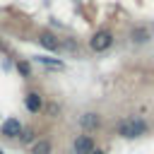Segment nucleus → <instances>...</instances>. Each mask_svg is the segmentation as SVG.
Listing matches in <instances>:
<instances>
[{"instance_id":"1","label":"nucleus","mask_w":154,"mask_h":154,"mask_svg":"<svg viewBox=\"0 0 154 154\" xmlns=\"http://www.w3.org/2000/svg\"><path fill=\"white\" fill-rule=\"evenodd\" d=\"M116 132H118L120 137L132 140V137H140V135H144V132H147V123H144V120H140V118H123V120H118Z\"/></svg>"},{"instance_id":"2","label":"nucleus","mask_w":154,"mask_h":154,"mask_svg":"<svg viewBox=\"0 0 154 154\" xmlns=\"http://www.w3.org/2000/svg\"><path fill=\"white\" fill-rule=\"evenodd\" d=\"M111 43H113V34H111L108 29H101V31H96V34L91 36L89 48H91V51H96V53H101V51L111 48Z\"/></svg>"},{"instance_id":"3","label":"nucleus","mask_w":154,"mask_h":154,"mask_svg":"<svg viewBox=\"0 0 154 154\" xmlns=\"http://www.w3.org/2000/svg\"><path fill=\"white\" fill-rule=\"evenodd\" d=\"M22 123H19V118H7V120H2V125H0V132L5 135V137H19L22 135Z\"/></svg>"},{"instance_id":"4","label":"nucleus","mask_w":154,"mask_h":154,"mask_svg":"<svg viewBox=\"0 0 154 154\" xmlns=\"http://www.w3.org/2000/svg\"><path fill=\"white\" fill-rule=\"evenodd\" d=\"M72 147H75V154H91L94 152V142H91L89 135H77Z\"/></svg>"},{"instance_id":"5","label":"nucleus","mask_w":154,"mask_h":154,"mask_svg":"<svg viewBox=\"0 0 154 154\" xmlns=\"http://www.w3.org/2000/svg\"><path fill=\"white\" fill-rule=\"evenodd\" d=\"M79 125H82L84 130H96V128L101 125V118H99V113L87 111V113H82V116H79Z\"/></svg>"},{"instance_id":"6","label":"nucleus","mask_w":154,"mask_h":154,"mask_svg":"<svg viewBox=\"0 0 154 154\" xmlns=\"http://www.w3.org/2000/svg\"><path fill=\"white\" fill-rule=\"evenodd\" d=\"M24 103H26V108H29L31 113H38V111L43 108V99H41L38 91H29L26 99H24Z\"/></svg>"},{"instance_id":"7","label":"nucleus","mask_w":154,"mask_h":154,"mask_svg":"<svg viewBox=\"0 0 154 154\" xmlns=\"http://www.w3.org/2000/svg\"><path fill=\"white\" fill-rule=\"evenodd\" d=\"M38 43H41V46H46L48 51H58V48H60V41H58L53 34H48V31H43V34L38 36Z\"/></svg>"},{"instance_id":"8","label":"nucleus","mask_w":154,"mask_h":154,"mask_svg":"<svg viewBox=\"0 0 154 154\" xmlns=\"http://www.w3.org/2000/svg\"><path fill=\"white\" fill-rule=\"evenodd\" d=\"M31 154H53V147L48 140H38L31 144Z\"/></svg>"},{"instance_id":"9","label":"nucleus","mask_w":154,"mask_h":154,"mask_svg":"<svg viewBox=\"0 0 154 154\" xmlns=\"http://www.w3.org/2000/svg\"><path fill=\"white\" fill-rule=\"evenodd\" d=\"M132 41H137V43L149 41V31H147L144 26H135V29H132Z\"/></svg>"},{"instance_id":"10","label":"nucleus","mask_w":154,"mask_h":154,"mask_svg":"<svg viewBox=\"0 0 154 154\" xmlns=\"http://www.w3.org/2000/svg\"><path fill=\"white\" fill-rule=\"evenodd\" d=\"M36 60H38V63H43V65H48V67H63V60H58V58H48V55H38Z\"/></svg>"},{"instance_id":"11","label":"nucleus","mask_w":154,"mask_h":154,"mask_svg":"<svg viewBox=\"0 0 154 154\" xmlns=\"http://www.w3.org/2000/svg\"><path fill=\"white\" fill-rule=\"evenodd\" d=\"M17 67H19V72H22L24 77H29V75H31V67H29V63H19Z\"/></svg>"},{"instance_id":"12","label":"nucleus","mask_w":154,"mask_h":154,"mask_svg":"<svg viewBox=\"0 0 154 154\" xmlns=\"http://www.w3.org/2000/svg\"><path fill=\"white\" fill-rule=\"evenodd\" d=\"M19 137H22V142H31L34 140V130H22Z\"/></svg>"},{"instance_id":"13","label":"nucleus","mask_w":154,"mask_h":154,"mask_svg":"<svg viewBox=\"0 0 154 154\" xmlns=\"http://www.w3.org/2000/svg\"><path fill=\"white\" fill-rule=\"evenodd\" d=\"M91 154H103V152H101V149H94V152H91Z\"/></svg>"},{"instance_id":"14","label":"nucleus","mask_w":154,"mask_h":154,"mask_svg":"<svg viewBox=\"0 0 154 154\" xmlns=\"http://www.w3.org/2000/svg\"><path fill=\"white\" fill-rule=\"evenodd\" d=\"M0 51H5V43H2V38H0Z\"/></svg>"},{"instance_id":"15","label":"nucleus","mask_w":154,"mask_h":154,"mask_svg":"<svg viewBox=\"0 0 154 154\" xmlns=\"http://www.w3.org/2000/svg\"><path fill=\"white\" fill-rule=\"evenodd\" d=\"M0 154H5V152H2V149H0Z\"/></svg>"}]
</instances>
